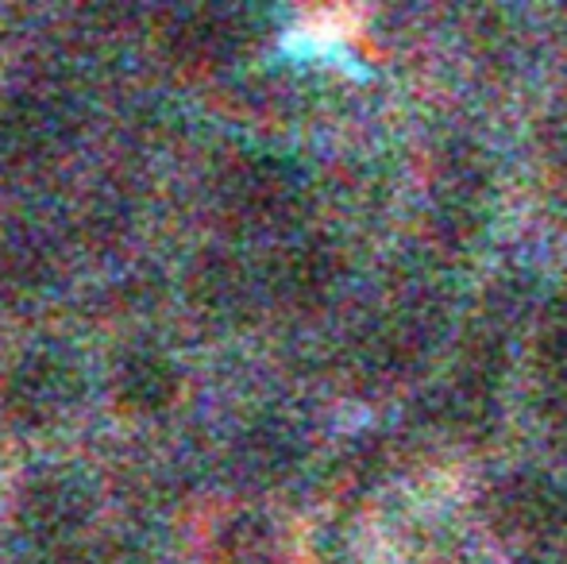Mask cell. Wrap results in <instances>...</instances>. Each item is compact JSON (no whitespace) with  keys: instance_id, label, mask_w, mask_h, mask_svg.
<instances>
[{"instance_id":"cell-2","label":"cell","mask_w":567,"mask_h":564,"mask_svg":"<svg viewBox=\"0 0 567 564\" xmlns=\"http://www.w3.org/2000/svg\"><path fill=\"white\" fill-rule=\"evenodd\" d=\"M537 368L545 387L567 407V314L553 317V321L540 329L537 345Z\"/></svg>"},{"instance_id":"cell-1","label":"cell","mask_w":567,"mask_h":564,"mask_svg":"<svg viewBox=\"0 0 567 564\" xmlns=\"http://www.w3.org/2000/svg\"><path fill=\"white\" fill-rule=\"evenodd\" d=\"M486 514L509 542L545 545L567 530V491L545 472H514L494 483Z\"/></svg>"},{"instance_id":"cell-3","label":"cell","mask_w":567,"mask_h":564,"mask_svg":"<svg viewBox=\"0 0 567 564\" xmlns=\"http://www.w3.org/2000/svg\"><path fill=\"white\" fill-rule=\"evenodd\" d=\"M545 158H548V166L567 182V113L556 116L553 129L545 132Z\"/></svg>"},{"instance_id":"cell-4","label":"cell","mask_w":567,"mask_h":564,"mask_svg":"<svg viewBox=\"0 0 567 564\" xmlns=\"http://www.w3.org/2000/svg\"><path fill=\"white\" fill-rule=\"evenodd\" d=\"M525 564H567V561H556V557H529Z\"/></svg>"}]
</instances>
